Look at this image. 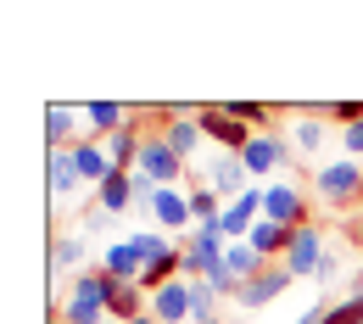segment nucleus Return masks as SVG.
<instances>
[{
  "label": "nucleus",
  "instance_id": "423d86ee",
  "mask_svg": "<svg viewBox=\"0 0 363 324\" xmlns=\"http://www.w3.org/2000/svg\"><path fill=\"white\" fill-rule=\"evenodd\" d=\"M324 235H318V224H302V230L291 235V252H285V269L302 279V274H324Z\"/></svg>",
  "mask_w": 363,
  "mask_h": 324
},
{
  "label": "nucleus",
  "instance_id": "f3484780",
  "mask_svg": "<svg viewBox=\"0 0 363 324\" xmlns=\"http://www.w3.org/2000/svg\"><path fill=\"white\" fill-rule=\"evenodd\" d=\"M95 201H101V213H112V218H118V213L135 201V174H129V168H112V179H106V185H95Z\"/></svg>",
  "mask_w": 363,
  "mask_h": 324
},
{
  "label": "nucleus",
  "instance_id": "39448f33",
  "mask_svg": "<svg viewBox=\"0 0 363 324\" xmlns=\"http://www.w3.org/2000/svg\"><path fill=\"white\" fill-rule=\"evenodd\" d=\"M240 162H246V174H274V168L291 162V140L279 135V129H263V135H252V145L240 151Z\"/></svg>",
  "mask_w": 363,
  "mask_h": 324
},
{
  "label": "nucleus",
  "instance_id": "393cba45",
  "mask_svg": "<svg viewBox=\"0 0 363 324\" xmlns=\"http://www.w3.org/2000/svg\"><path fill=\"white\" fill-rule=\"evenodd\" d=\"M324 324H363V296H347V302H335Z\"/></svg>",
  "mask_w": 363,
  "mask_h": 324
},
{
  "label": "nucleus",
  "instance_id": "f8f14e48",
  "mask_svg": "<svg viewBox=\"0 0 363 324\" xmlns=\"http://www.w3.org/2000/svg\"><path fill=\"white\" fill-rule=\"evenodd\" d=\"M67 151H73V168H79L84 185H106V179H112V157H106L101 140H73Z\"/></svg>",
  "mask_w": 363,
  "mask_h": 324
},
{
  "label": "nucleus",
  "instance_id": "cd10ccee",
  "mask_svg": "<svg viewBox=\"0 0 363 324\" xmlns=\"http://www.w3.org/2000/svg\"><path fill=\"white\" fill-rule=\"evenodd\" d=\"M341 145H347V157H363V123L341 129Z\"/></svg>",
  "mask_w": 363,
  "mask_h": 324
},
{
  "label": "nucleus",
  "instance_id": "a211bd4d",
  "mask_svg": "<svg viewBox=\"0 0 363 324\" xmlns=\"http://www.w3.org/2000/svg\"><path fill=\"white\" fill-rule=\"evenodd\" d=\"M224 269L240 279V285H246V279L263 274V252H257L252 240H229V246H224Z\"/></svg>",
  "mask_w": 363,
  "mask_h": 324
},
{
  "label": "nucleus",
  "instance_id": "c756f323",
  "mask_svg": "<svg viewBox=\"0 0 363 324\" xmlns=\"http://www.w3.org/2000/svg\"><path fill=\"white\" fill-rule=\"evenodd\" d=\"M352 235H358V246H363V218H358V224H352Z\"/></svg>",
  "mask_w": 363,
  "mask_h": 324
},
{
  "label": "nucleus",
  "instance_id": "1a4fd4ad",
  "mask_svg": "<svg viewBox=\"0 0 363 324\" xmlns=\"http://www.w3.org/2000/svg\"><path fill=\"white\" fill-rule=\"evenodd\" d=\"M140 313H151V296H145V285H123V279H106V319L135 324Z\"/></svg>",
  "mask_w": 363,
  "mask_h": 324
},
{
  "label": "nucleus",
  "instance_id": "0eeeda50",
  "mask_svg": "<svg viewBox=\"0 0 363 324\" xmlns=\"http://www.w3.org/2000/svg\"><path fill=\"white\" fill-rule=\"evenodd\" d=\"M196 118H201V135H213L224 151H246V145H252V135H263V129H246L240 118H229L224 106H201Z\"/></svg>",
  "mask_w": 363,
  "mask_h": 324
},
{
  "label": "nucleus",
  "instance_id": "5701e85b",
  "mask_svg": "<svg viewBox=\"0 0 363 324\" xmlns=\"http://www.w3.org/2000/svg\"><path fill=\"white\" fill-rule=\"evenodd\" d=\"M224 112L229 118H240V123H257V129H269V106H257V101H224Z\"/></svg>",
  "mask_w": 363,
  "mask_h": 324
},
{
  "label": "nucleus",
  "instance_id": "4be33fe9",
  "mask_svg": "<svg viewBox=\"0 0 363 324\" xmlns=\"http://www.w3.org/2000/svg\"><path fill=\"white\" fill-rule=\"evenodd\" d=\"M324 135H330V123H324V118H313V112H308V118H296V145H302V151H318Z\"/></svg>",
  "mask_w": 363,
  "mask_h": 324
},
{
  "label": "nucleus",
  "instance_id": "ddd939ff",
  "mask_svg": "<svg viewBox=\"0 0 363 324\" xmlns=\"http://www.w3.org/2000/svg\"><path fill=\"white\" fill-rule=\"evenodd\" d=\"M291 269H285V263H274V269H263V274L257 279H246V285H240V308H269L274 296H279V291H285V285H291Z\"/></svg>",
  "mask_w": 363,
  "mask_h": 324
},
{
  "label": "nucleus",
  "instance_id": "a878e982",
  "mask_svg": "<svg viewBox=\"0 0 363 324\" xmlns=\"http://www.w3.org/2000/svg\"><path fill=\"white\" fill-rule=\"evenodd\" d=\"M79 257H84V246H79V240H56V246H50V263H56V269H73Z\"/></svg>",
  "mask_w": 363,
  "mask_h": 324
},
{
  "label": "nucleus",
  "instance_id": "9b49d317",
  "mask_svg": "<svg viewBox=\"0 0 363 324\" xmlns=\"http://www.w3.org/2000/svg\"><path fill=\"white\" fill-rule=\"evenodd\" d=\"M101 274H106V279H123V285H140V274H145V252H140L135 240L106 246V252H101Z\"/></svg>",
  "mask_w": 363,
  "mask_h": 324
},
{
  "label": "nucleus",
  "instance_id": "2f4dec72",
  "mask_svg": "<svg viewBox=\"0 0 363 324\" xmlns=\"http://www.w3.org/2000/svg\"><path fill=\"white\" fill-rule=\"evenodd\" d=\"M101 324H118V319H101Z\"/></svg>",
  "mask_w": 363,
  "mask_h": 324
},
{
  "label": "nucleus",
  "instance_id": "b1692460",
  "mask_svg": "<svg viewBox=\"0 0 363 324\" xmlns=\"http://www.w3.org/2000/svg\"><path fill=\"white\" fill-rule=\"evenodd\" d=\"M190 302H196V319H213V308H218V291H213L207 279H190Z\"/></svg>",
  "mask_w": 363,
  "mask_h": 324
},
{
  "label": "nucleus",
  "instance_id": "6ab92c4d",
  "mask_svg": "<svg viewBox=\"0 0 363 324\" xmlns=\"http://www.w3.org/2000/svg\"><path fill=\"white\" fill-rule=\"evenodd\" d=\"M291 235H296V230H285V224H269V218H257V230L246 235V240H252V246H257L263 257H285V252H291Z\"/></svg>",
  "mask_w": 363,
  "mask_h": 324
},
{
  "label": "nucleus",
  "instance_id": "412c9836",
  "mask_svg": "<svg viewBox=\"0 0 363 324\" xmlns=\"http://www.w3.org/2000/svg\"><path fill=\"white\" fill-rule=\"evenodd\" d=\"M73 129V106H62V101H50L45 106V140H50V151H62V135Z\"/></svg>",
  "mask_w": 363,
  "mask_h": 324
},
{
  "label": "nucleus",
  "instance_id": "dca6fc26",
  "mask_svg": "<svg viewBox=\"0 0 363 324\" xmlns=\"http://www.w3.org/2000/svg\"><path fill=\"white\" fill-rule=\"evenodd\" d=\"M84 123H90V135L84 140H95V135H118V129H129V106H118V101H90L84 106Z\"/></svg>",
  "mask_w": 363,
  "mask_h": 324
},
{
  "label": "nucleus",
  "instance_id": "2eb2a0df",
  "mask_svg": "<svg viewBox=\"0 0 363 324\" xmlns=\"http://www.w3.org/2000/svg\"><path fill=\"white\" fill-rule=\"evenodd\" d=\"M151 218H157V224H162V230H184V224H196V213H190V196H184V190H157V196H151Z\"/></svg>",
  "mask_w": 363,
  "mask_h": 324
},
{
  "label": "nucleus",
  "instance_id": "7c9ffc66",
  "mask_svg": "<svg viewBox=\"0 0 363 324\" xmlns=\"http://www.w3.org/2000/svg\"><path fill=\"white\" fill-rule=\"evenodd\" d=\"M196 324H218V313H213V319H196Z\"/></svg>",
  "mask_w": 363,
  "mask_h": 324
},
{
  "label": "nucleus",
  "instance_id": "4468645a",
  "mask_svg": "<svg viewBox=\"0 0 363 324\" xmlns=\"http://www.w3.org/2000/svg\"><path fill=\"white\" fill-rule=\"evenodd\" d=\"M162 140H168V145H174V151H179L184 162H190V157H196V145H201V118H196V112H168V123H162Z\"/></svg>",
  "mask_w": 363,
  "mask_h": 324
},
{
  "label": "nucleus",
  "instance_id": "aec40b11",
  "mask_svg": "<svg viewBox=\"0 0 363 324\" xmlns=\"http://www.w3.org/2000/svg\"><path fill=\"white\" fill-rule=\"evenodd\" d=\"M84 185L79 168H73V151H50V196H73Z\"/></svg>",
  "mask_w": 363,
  "mask_h": 324
},
{
  "label": "nucleus",
  "instance_id": "6e6552de",
  "mask_svg": "<svg viewBox=\"0 0 363 324\" xmlns=\"http://www.w3.org/2000/svg\"><path fill=\"white\" fill-rule=\"evenodd\" d=\"M151 313L162 324H196V302H190V279H168L162 291H151Z\"/></svg>",
  "mask_w": 363,
  "mask_h": 324
},
{
  "label": "nucleus",
  "instance_id": "c85d7f7f",
  "mask_svg": "<svg viewBox=\"0 0 363 324\" xmlns=\"http://www.w3.org/2000/svg\"><path fill=\"white\" fill-rule=\"evenodd\" d=\"M135 324H162V319H157V313H140V319Z\"/></svg>",
  "mask_w": 363,
  "mask_h": 324
},
{
  "label": "nucleus",
  "instance_id": "bb28decb",
  "mask_svg": "<svg viewBox=\"0 0 363 324\" xmlns=\"http://www.w3.org/2000/svg\"><path fill=\"white\" fill-rule=\"evenodd\" d=\"M330 118L352 129V123H363V101H335V106H330Z\"/></svg>",
  "mask_w": 363,
  "mask_h": 324
},
{
  "label": "nucleus",
  "instance_id": "20e7f679",
  "mask_svg": "<svg viewBox=\"0 0 363 324\" xmlns=\"http://www.w3.org/2000/svg\"><path fill=\"white\" fill-rule=\"evenodd\" d=\"M263 218H269V224H285V230L313 224V218H308V196L291 185V179H274V185L263 190Z\"/></svg>",
  "mask_w": 363,
  "mask_h": 324
},
{
  "label": "nucleus",
  "instance_id": "f257e3e1",
  "mask_svg": "<svg viewBox=\"0 0 363 324\" xmlns=\"http://www.w3.org/2000/svg\"><path fill=\"white\" fill-rule=\"evenodd\" d=\"M135 179H140V185H157V190H168V185H179V179H184V157L162 140V129H157V135L145 129L140 157H135Z\"/></svg>",
  "mask_w": 363,
  "mask_h": 324
},
{
  "label": "nucleus",
  "instance_id": "9d476101",
  "mask_svg": "<svg viewBox=\"0 0 363 324\" xmlns=\"http://www.w3.org/2000/svg\"><path fill=\"white\" fill-rule=\"evenodd\" d=\"M257 218H263V190H246V196H235L224 207V218H218V230L229 240H246V235L257 230Z\"/></svg>",
  "mask_w": 363,
  "mask_h": 324
},
{
  "label": "nucleus",
  "instance_id": "7ed1b4c3",
  "mask_svg": "<svg viewBox=\"0 0 363 324\" xmlns=\"http://www.w3.org/2000/svg\"><path fill=\"white\" fill-rule=\"evenodd\" d=\"M62 313H67V324H101L106 319V274H101V269H95V274H79Z\"/></svg>",
  "mask_w": 363,
  "mask_h": 324
},
{
  "label": "nucleus",
  "instance_id": "f03ea898",
  "mask_svg": "<svg viewBox=\"0 0 363 324\" xmlns=\"http://www.w3.org/2000/svg\"><path fill=\"white\" fill-rule=\"evenodd\" d=\"M313 196L318 201H330V207H352L363 196V162L358 157H335V162H324L313 174Z\"/></svg>",
  "mask_w": 363,
  "mask_h": 324
}]
</instances>
